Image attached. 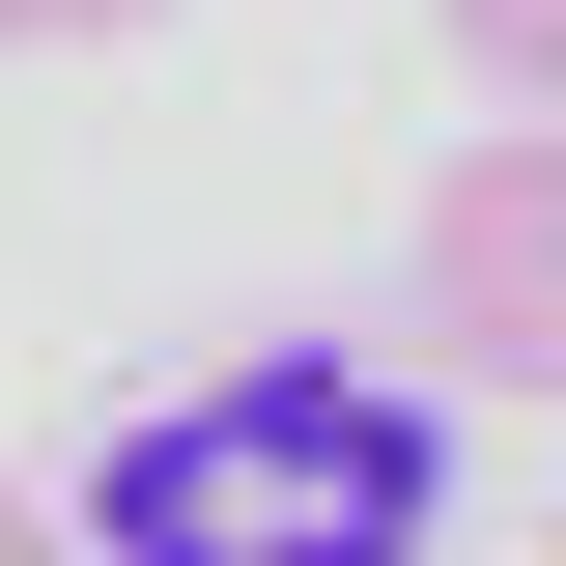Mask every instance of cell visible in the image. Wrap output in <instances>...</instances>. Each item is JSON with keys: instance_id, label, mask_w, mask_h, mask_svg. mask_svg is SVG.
I'll use <instances>...</instances> for the list:
<instances>
[{"instance_id": "obj_4", "label": "cell", "mask_w": 566, "mask_h": 566, "mask_svg": "<svg viewBox=\"0 0 566 566\" xmlns=\"http://www.w3.org/2000/svg\"><path fill=\"white\" fill-rule=\"evenodd\" d=\"M85 29H142V0H0V57H85Z\"/></svg>"}, {"instance_id": "obj_1", "label": "cell", "mask_w": 566, "mask_h": 566, "mask_svg": "<svg viewBox=\"0 0 566 566\" xmlns=\"http://www.w3.org/2000/svg\"><path fill=\"white\" fill-rule=\"evenodd\" d=\"M424 397H340V368H199V397H142L85 453V538L199 566V538H424Z\"/></svg>"}, {"instance_id": "obj_5", "label": "cell", "mask_w": 566, "mask_h": 566, "mask_svg": "<svg viewBox=\"0 0 566 566\" xmlns=\"http://www.w3.org/2000/svg\"><path fill=\"white\" fill-rule=\"evenodd\" d=\"M0 538H57V510H29V482H0Z\"/></svg>"}, {"instance_id": "obj_3", "label": "cell", "mask_w": 566, "mask_h": 566, "mask_svg": "<svg viewBox=\"0 0 566 566\" xmlns=\"http://www.w3.org/2000/svg\"><path fill=\"white\" fill-rule=\"evenodd\" d=\"M453 57H482V114H566V0H453Z\"/></svg>"}, {"instance_id": "obj_2", "label": "cell", "mask_w": 566, "mask_h": 566, "mask_svg": "<svg viewBox=\"0 0 566 566\" xmlns=\"http://www.w3.org/2000/svg\"><path fill=\"white\" fill-rule=\"evenodd\" d=\"M424 340L510 368V397H566V114H482L424 170Z\"/></svg>"}]
</instances>
